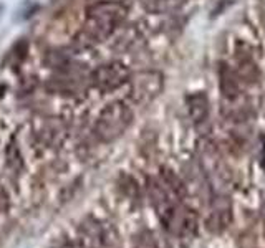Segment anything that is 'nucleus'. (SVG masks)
I'll return each mask as SVG.
<instances>
[{
	"mask_svg": "<svg viewBox=\"0 0 265 248\" xmlns=\"http://www.w3.org/2000/svg\"><path fill=\"white\" fill-rule=\"evenodd\" d=\"M128 9L119 2H96L86 10V20L82 32H80L78 42L82 45H93L106 40L126 18Z\"/></svg>",
	"mask_w": 265,
	"mask_h": 248,
	"instance_id": "obj_1",
	"label": "nucleus"
},
{
	"mask_svg": "<svg viewBox=\"0 0 265 248\" xmlns=\"http://www.w3.org/2000/svg\"><path fill=\"white\" fill-rule=\"evenodd\" d=\"M132 123V111L121 101L106 104L95 124V134L103 143L121 137Z\"/></svg>",
	"mask_w": 265,
	"mask_h": 248,
	"instance_id": "obj_2",
	"label": "nucleus"
},
{
	"mask_svg": "<svg viewBox=\"0 0 265 248\" xmlns=\"http://www.w3.org/2000/svg\"><path fill=\"white\" fill-rule=\"evenodd\" d=\"M131 73L128 66L119 62H110L99 65L98 68L91 73V85L101 93H111L118 88H121L124 83H128Z\"/></svg>",
	"mask_w": 265,
	"mask_h": 248,
	"instance_id": "obj_3",
	"label": "nucleus"
},
{
	"mask_svg": "<svg viewBox=\"0 0 265 248\" xmlns=\"http://www.w3.org/2000/svg\"><path fill=\"white\" fill-rule=\"evenodd\" d=\"M129 98L138 104L149 103L163 90V76L157 71H141L129 78Z\"/></svg>",
	"mask_w": 265,
	"mask_h": 248,
	"instance_id": "obj_4",
	"label": "nucleus"
},
{
	"mask_svg": "<svg viewBox=\"0 0 265 248\" xmlns=\"http://www.w3.org/2000/svg\"><path fill=\"white\" fill-rule=\"evenodd\" d=\"M186 103H188L189 118L192 119V123H194L196 126L207 121V118H209V98L205 96L202 91L191 93V95L186 98Z\"/></svg>",
	"mask_w": 265,
	"mask_h": 248,
	"instance_id": "obj_5",
	"label": "nucleus"
},
{
	"mask_svg": "<svg viewBox=\"0 0 265 248\" xmlns=\"http://www.w3.org/2000/svg\"><path fill=\"white\" fill-rule=\"evenodd\" d=\"M219 88L224 98L234 99L238 95V81L234 70L230 68L227 63L219 65Z\"/></svg>",
	"mask_w": 265,
	"mask_h": 248,
	"instance_id": "obj_6",
	"label": "nucleus"
},
{
	"mask_svg": "<svg viewBox=\"0 0 265 248\" xmlns=\"http://www.w3.org/2000/svg\"><path fill=\"white\" fill-rule=\"evenodd\" d=\"M71 70V68H70ZM65 75L58 78H51L48 81V90L55 93H65V95H70V93H76L82 88V81H80V76H75L70 73V76L66 75V70H63Z\"/></svg>",
	"mask_w": 265,
	"mask_h": 248,
	"instance_id": "obj_7",
	"label": "nucleus"
},
{
	"mask_svg": "<svg viewBox=\"0 0 265 248\" xmlns=\"http://www.w3.org/2000/svg\"><path fill=\"white\" fill-rule=\"evenodd\" d=\"M63 132H65L63 126L58 121H45L42 129H40V136H42V139H45L46 143L55 144L63 139Z\"/></svg>",
	"mask_w": 265,
	"mask_h": 248,
	"instance_id": "obj_8",
	"label": "nucleus"
},
{
	"mask_svg": "<svg viewBox=\"0 0 265 248\" xmlns=\"http://www.w3.org/2000/svg\"><path fill=\"white\" fill-rule=\"evenodd\" d=\"M161 176H163V182H164L166 185H168V189H169L172 194H174V196H176L177 199L184 197L186 187H184V184H182V180L179 179L174 172L169 171V169H163Z\"/></svg>",
	"mask_w": 265,
	"mask_h": 248,
	"instance_id": "obj_9",
	"label": "nucleus"
},
{
	"mask_svg": "<svg viewBox=\"0 0 265 248\" xmlns=\"http://www.w3.org/2000/svg\"><path fill=\"white\" fill-rule=\"evenodd\" d=\"M238 76H242L245 81H249V83H255L258 78L257 66L247 55L244 58L238 57Z\"/></svg>",
	"mask_w": 265,
	"mask_h": 248,
	"instance_id": "obj_10",
	"label": "nucleus"
},
{
	"mask_svg": "<svg viewBox=\"0 0 265 248\" xmlns=\"http://www.w3.org/2000/svg\"><path fill=\"white\" fill-rule=\"evenodd\" d=\"M45 62L46 65L50 66V68H55V70H60L63 71L66 68H70V58L63 55L62 51H48L45 57Z\"/></svg>",
	"mask_w": 265,
	"mask_h": 248,
	"instance_id": "obj_11",
	"label": "nucleus"
},
{
	"mask_svg": "<svg viewBox=\"0 0 265 248\" xmlns=\"http://www.w3.org/2000/svg\"><path fill=\"white\" fill-rule=\"evenodd\" d=\"M26 53H29V43L25 42V40H20L18 43L13 45V48L10 51V58H12V65L17 66L23 62L26 58Z\"/></svg>",
	"mask_w": 265,
	"mask_h": 248,
	"instance_id": "obj_12",
	"label": "nucleus"
},
{
	"mask_svg": "<svg viewBox=\"0 0 265 248\" xmlns=\"http://www.w3.org/2000/svg\"><path fill=\"white\" fill-rule=\"evenodd\" d=\"M4 93H5V86H4V85H0V98L4 96Z\"/></svg>",
	"mask_w": 265,
	"mask_h": 248,
	"instance_id": "obj_13",
	"label": "nucleus"
}]
</instances>
